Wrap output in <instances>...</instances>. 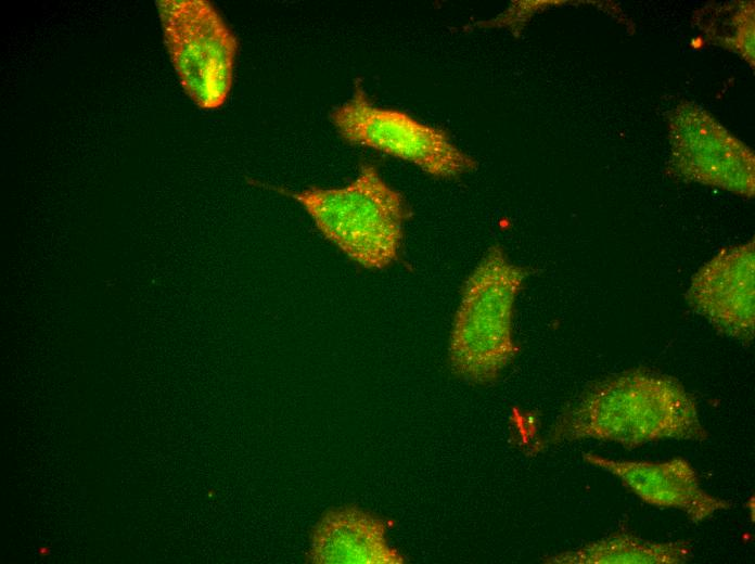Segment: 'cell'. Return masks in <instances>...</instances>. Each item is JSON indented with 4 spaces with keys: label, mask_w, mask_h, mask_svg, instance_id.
Segmentation results:
<instances>
[{
    "label": "cell",
    "mask_w": 755,
    "mask_h": 564,
    "mask_svg": "<svg viewBox=\"0 0 755 564\" xmlns=\"http://www.w3.org/2000/svg\"><path fill=\"white\" fill-rule=\"evenodd\" d=\"M707 437L696 403L681 384L647 370L594 383L558 418L549 436L553 443L594 439L626 448Z\"/></svg>",
    "instance_id": "6da1fadb"
},
{
    "label": "cell",
    "mask_w": 755,
    "mask_h": 564,
    "mask_svg": "<svg viewBox=\"0 0 755 564\" xmlns=\"http://www.w3.org/2000/svg\"><path fill=\"white\" fill-rule=\"evenodd\" d=\"M526 275L500 245H491L469 274L448 344L455 375L472 384H488L514 359V305Z\"/></svg>",
    "instance_id": "7a4b0ae2"
},
{
    "label": "cell",
    "mask_w": 755,
    "mask_h": 564,
    "mask_svg": "<svg viewBox=\"0 0 755 564\" xmlns=\"http://www.w3.org/2000/svg\"><path fill=\"white\" fill-rule=\"evenodd\" d=\"M322 235L366 269H384L398 259L404 225L411 210L404 195L372 165L341 188L290 193Z\"/></svg>",
    "instance_id": "3957f363"
},
{
    "label": "cell",
    "mask_w": 755,
    "mask_h": 564,
    "mask_svg": "<svg viewBox=\"0 0 755 564\" xmlns=\"http://www.w3.org/2000/svg\"><path fill=\"white\" fill-rule=\"evenodd\" d=\"M164 41L179 81L201 110H217L233 81L236 37L206 0H157Z\"/></svg>",
    "instance_id": "277c9868"
},
{
    "label": "cell",
    "mask_w": 755,
    "mask_h": 564,
    "mask_svg": "<svg viewBox=\"0 0 755 564\" xmlns=\"http://www.w3.org/2000/svg\"><path fill=\"white\" fill-rule=\"evenodd\" d=\"M331 121L349 144L411 163L436 179H453L476 169L477 162L458 148L447 131L408 113L375 105L356 81L349 100L336 106Z\"/></svg>",
    "instance_id": "5b68a950"
},
{
    "label": "cell",
    "mask_w": 755,
    "mask_h": 564,
    "mask_svg": "<svg viewBox=\"0 0 755 564\" xmlns=\"http://www.w3.org/2000/svg\"><path fill=\"white\" fill-rule=\"evenodd\" d=\"M669 168L683 179L754 195V154L700 105L683 101L669 114Z\"/></svg>",
    "instance_id": "8992f818"
},
{
    "label": "cell",
    "mask_w": 755,
    "mask_h": 564,
    "mask_svg": "<svg viewBox=\"0 0 755 564\" xmlns=\"http://www.w3.org/2000/svg\"><path fill=\"white\" fill-rule=\"evenodd\" d=\"M690 305L722 333L754 336V243L729 247L705 264L688 290Z\"/></svg>",
    "instance_id": "52a82bcc"
},
{
    "label": "cell",
    "mask_w": 755,
    "mask_h": 564,
    "mask_svg": "<svg viewBox=\"0 0 755 564\" xmlns=\"http://www.w3.org/2000/svg\"><path fill=\"white\" fill-rule=\"evenodd\" d=\"M589 464L617 477L641 501L660 509L686 513L692 522L709 518L731 508L725 499L706 492L692 465L682 458L662 462L614 460L584 453Z\"/></svg>",
    "instance_id": "ba28073f"
},
{
    "label": "cell",
    "mask_w": 755,
    "mask_h": 564,
    "mask_svg": "<svg viewBox=\"0 0 755 564\" xmlns=\"http://www.w3.org/2000/svg\"><path fill=\"white\" fill-rule=\"evenodd\" d=\"M386 523L355 507L328 511L312 530L308 559L315 564H402L388 543Z\"/></svg>",
    "instance_id": "9c48e42d"
},
{
    "label": "cell",
    "mask_w": 755,
    "mask_h": 564,
    "mask_svg": "<svg viewBox=\"0 0 755 564\" xmlns=\"http://www.w3.org/2000/svg\"><path fill=\"white\" fill-rule=\"evenodd\" d=\"M692 556L684 541L654 542L619 533L545 560L556 564H680Z\"/></svg>",
    "instance_id": "30bf717a"
},
{
    "label": "cell",
    "mask_w": 755,
    "mask_h": 564,
    "mask_svg": "<svg viewBox=\"0 0 755 564\" xmlns=\"http://www.w3.org/2000/svg\"><path fill=\"white\" fill-rule=\"evenodd\" d=\"M698 22L711 41L739 53L748 64L754 65L753 2L706 7L699 13Z\"/></svg>",
    "instance_id": "8fae6325"
},
{
    "label": "cell",
    "mask_w": 755,
    "mask_h": 564,
    "mask_svg": "<svg viewBox=\"0 0 755 564\" xmlns=\"http://www.w3.org/2000/svg\"><path fill=\"white\" fill-rule=\"evenodd\" d=\"M50 553V550L48 548H40L39 549V554L40 555H48Z\"/></svg>",
    "instance_id": "7c38bea8"
}]
</instances>
